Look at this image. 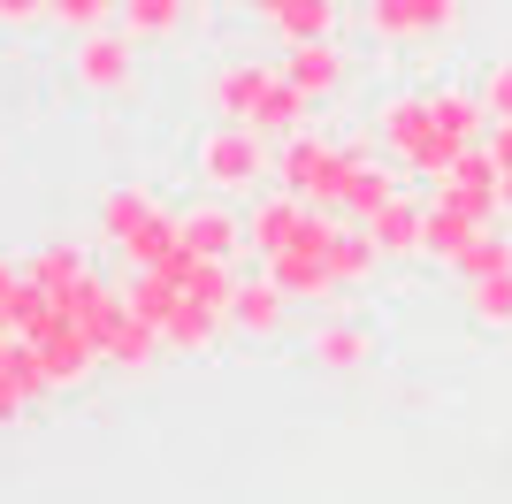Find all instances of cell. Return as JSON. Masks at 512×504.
Wrapping results in <instances>:
<instances>
[{
  "label": "cell",
  "mask_w": 512,
  "mask_h": 504,
  "mask_svg": "<svg viewBox=\"0 0 512 504\" xmlns=\"http://www.w3.org/2000/svg\"><path fill=\"white\" fill-rule=\"evenodd\" d=\"M0 367H8V336H0Z\"/></svg>",
  "instance_id": "cell-34"
},
{
  "label": "cell",
  "mask_w": 512,
  "mask_h": 504,
  "mask_svg": "<svg viewBox=\"0 0 512 504\" xmlns=\"http://www.w3.org/2000/svg\"><path fill=\"white\" fill-rule=\"evenodd\" d=\"M428 107H436V123H444L459 146H482V138H490V107H482V84H436V92H428Z\"/></svg>",
  "instance_id": "cell-18"
},
{
  "label": "cell",
  "mask_w": 512,
  "mask_h": 504,
  "mask_svg": "<svg viewBox=\"0 0 512 504\" xmlns=\"http://www.w3.org/2000/svg\"><path fill=\"white\" fill-rule=\"evenodd\" d=\"M482 230H490V222H474V214L444 207V199H428V260H444V268H451V260H459Z\"/></svg>",
  "instance_id": "cell-23"
},
{
  "label": "cell",
  "mask_w": 512,
  "mask_h": 504,
  "mask_svg": "<svg viewBox=\"0 0 512 504\" xmlns=\"http://www.w3.org/2000/svg\"><path fill=\"white\" fill-rule=\"evenodd\" d=\"M192 168L207 176L214 199H260V184H276V138H260L245 123H214L199 130Z\"/></svg>",
  "instance_id": "cell-1"
},
{
  "label": "cell",
  "mask_w": 512,
  "mask_h": 504,
  "mask_svg": "<svg viewBox=\"0 0 512 504\" xmlns=\"http://www.w3.org/2000/svg\"><path fill=\"white\" fill-rule=\"evenodd\" d=\"M375 130H383V146H390V161L406 168V176H444L451 161H459V138H451L444 123H436V107H428V92H390L383 107H375Z\"/></svg>",
  "instance_id": "cell-2"
},
{
  "label": "cell",
  "mask_w": 512,
  "mask_h": 504,
  "mask_svg": "<svg viewBox=\"0 0 512 504\" xmlns=\"http://www.w3.org/2000/svg\"><path fill=\"white\" fill-rule=\"evenodd\" d=\"M467 321H474V329H512V275H482V283H467Z\"/></svg>",
  "instance_id": "cell-24"
},
{
  "label": "cell",
  "mask_w": 512,
  "mask_h": 504,
  "mask_svg": "<svg viewBox=\"0 0 512 504\" xmlns=\"http://www.w3.org/2000/svg\"><path fill=\"white\" fill-rule=\"evenodd\" d=\"M390 199H398V161H367V153H352L344 191H337V214H344V222H367V214H383Z\"/></svg>",
  "instance_id": "cell-13"
},
{
  "label": "cell",
  "mask_w": 512,
  "mask_h": 504,
  "mask_svg": "<svg viewBox=\"0 0 512 504\" xmlns=\"http://www.w3.org/2000/svg\"><path fill=\"white\" fill-rule=\"evenodd\" d=\"M306 359H314L321 375H360L367 359H375V329H360V321H321V329L306 336Z\"/></svg>",
  "instance_id": "cell-14"
},
{
  "label": "cell",
  "mask_w": 512,
  "mask_h": 504,
  "mask_svg": "<svg viewBox=\"0 0 512 504\" xmlns=\"http://www.w3.org/2000/svg\"><path fill=\"white\" fill-rule=\"evenodd\" d=\"M497 199H505V222H512V176H505V191H497Z\"/></svg>",
  "instance_id": "cell-33"
},
{
  "label": "cell",
  "mask_w": 512,
  "mask_h": 504,
  "mask_svg": "<svg viewBox=\"0 0 512 504\" xmlns=\"http://www.w3.org/2000/svg\"><path fill=\"white\" fill-rule=\"evenodd\" d=\"M253 8H260V0H253Z\"/></svg>",
  "instance_id": "cell-35"
},
{
  "label": "cell",
  "mask_w": 512,
  "mask_h": 504,
  "mask_svg": "<svg viewBox=\"0 0 512 504\" xmlns=\"http://www.w3.org/2000/svg\"><path fill=\"white\" fill-rule=\"evenodd\" d=\"M123 31L130 39H169V31H184V0H123Z\"/></svg>",
  "instance_id": "cell-27"
},
{
  "label": "cell",
  "mask_w": 512,
  "mask_h": 504,
  "mask_svg": "<svg viewBox=\"0 0 512 504\" xmlns=\"http://www.w3.org/2000/svg\"><path fill=\"white\" fill-rule=\"evenodd\" d=\"M451 268L467 275V283H482V275H512V237H505V230L490 222V230H482V237H474L467 252H459V260H451Z\"/></svg>",
  "instance_id": "cell-25"
},
{
  "label": "cell",
  "mask_w": 512,
  "mask_h": 504,
  "mask_svg": "<svg viewBox=\"0 0 512 504\" xmlns=\"http://www.w3.org/2000/svg\"><path fill=\"white\" fill-rule=\"evenodd\" d=\"M283 314H291V298H283L276 275H245V283H237V306H230V329L237 336H276Z\"/></svg>",
  "instance_id": "cell-16"
},
{
  "label": "cell",
  "mask_w": 512,
  "mask_h": 504,
  "mask_svg": "<svg viewBox=\"0 0 512 504\" xmlns=\"http://www.w3.org/2000/svg\"><path fill=\"white\" fill-rule=\"evenodd\" d=\"M46 23H62L69 39H85L100 23H123V0H46Z\"/></svg>",
  "instance_id": "cell-26"
},
{
  "label": "cell",
  "mask_w": 512,
  "mask_h": 504,
  "mask_svg": "<svg viewBox=\"0 0 512 504\" xmlns=\"http://www.w3.org/2000/svg\"><path fill=\"white\" fill-rule=\"evenodd\" d=\"M31 405H39V398H31V390H23V382L8 375V367H0V428H16V420L31 413Z\"/></svg>",
  "instance_id": "cell-30"
},
{
  "label": "cell",
  "mask_w": 512,
  "mask_h": 504,
  "mask_svg": "<svg viewBox=\"0 0 512 504\" xmlns=\"http://www.w3.org/2000/svg\"><path fill=\"white\" fill-rule=\"evenodd\" d=\"M184 245L207 252V260H237V252H245V207H237V199H199V207H184Z\"/></svg>",
  "instance_id": "cell-10"
},
{
  "label": "cell",
  "mask_w": 512,
  "mask_h": 504,
  "mask_svg": "<svg viewBox=\"0 0 512 504\" xmlns=\"http://www.w3.org/2000/svg\"><path fill=\"white\" fill-rule=\"evenodd\" d=\"M467 16V0H367V31L383 46H428V39H451Z\"/></svg>",
  "instance_id": "cell-6"
},
{
  "label": "cell",
  "mask_w": 512,
  "mask_h": 504,
  "mask_svg": "<svg viewBox=\"0 0 512 504\" xmlns=\"http://www.w3.org/2000/svg\"><path fill=\"white\" fill-rule=\"evenodd\" d=\"M276 77H283L276 62H245V54H237V62H222V69L207 77V115H214V123H253L260 100L276 92Z\"/></svg>",
  "instance_id": "cell-7"
},
{
  "label": "cell",
  "mask_w": 512,
  "mask_h": 504,
  "mask_svg": "<svg viewBox=\"0 0 512 504\" xmlns=\"http://www.w3.org/2000/svg\"><path fill=\"white\" fill-rule=\"evenodd\" d=\"M161 214H169V207H161L146 184H115V191L100 199V237H107L115 252H130L138 237L153 230V222H161Z\"/></svg>",
  "instance_id": "cell-12"
},
{
  "label": "cell",
  "mask_w": 512,
  "mask_h": 504,
  "mask_svg": "<svg viewBox=\"0 0 512 504\" xmlns=\"http://www.w3.org/2000/svg\"><path fill=\"white\" fill-rule=\"evenodd\" d=\"M222 329H230V321L214 314V306H199V298H176V314L161 321V344H169V352H184V359H207L214 344H222Z\"/></svg>",
  "instance_id": "cell-19"
},
{
  "label": "cell",
  "mask_w": 512,
  "mask_h": 504,
  "mask_svg": "<svg viewBox=\"0 0 512 504\" xmlns=\"http://www.w3.org/2000/svg\"><path fill=\"white\" fill-rule=\"evenodd\" d=\"M283 77L299 84L306 100H337L344 92V77H352V62H344V46L337 39H299V46H283Z\"/></svg>",
  "instance_id": "cell-8"
},
{
  "label": "cell",
  "mask_w": 512,
  "mask_h": 504,
  "mask_svg": "<svg viewBox=\"0 0 512 504\" xmlns=\"http://www.w3.org/2000/svg\"><path fill=\"white\" fill-rule=\"evenodd\" d=\"M253 16L268 23L283 46H299V39H329V31H337V0H260Z\"/></svg>",
  "instance_id": "cell-17"
},
{
  "label": "cell",
  "mask_w": 512,
  "mask_h": 504,
  "mask_svg": "<svg viewBox=\"0 0 512 504\" xmlns=\"http://www.w3.org/2000/svg\"><path fill=\"white\" fill-rule=\"evenodd\" d=\"M482 107H490V123H512V62H490V77H482Z\"/></svg>",
  "instance_id": "cell-28"
},
{
  "label": "cell",
  "mask_w": 512,
  "mask_h": 504,
  "mask_svg": "<svg viewBox=\"0 0 512 504\" xmlns=\"http://www.w3.org/2000/svg\"><path fill=\"white\" fill-rule=\"evenodd\" d=\"M46 23V0H0V31H31Z\"/></svg>",
  "instance_id": "cell-31"
},
{
  "label": "cell",
  "mask_w": 512,
  "mask_h": 504,
  "mask_svg": "<svg viewBox=\"0 0 512 504\" xmlns=\"http://www.w3.org/2000/svg\"><path fill=\"white\" fill-rule=\"evenodd\" d=\"M352 153L360 146H337V138H321V130H299V138L276 146V184L291 191V199H306V207H337Z\"/></svg>",
  "instance_id": "cell-3"
},
{
  "label": "cell",
  "mask_w": 512,
  "mask_h": 504,
  "mask_svg": "<svg viewBox=\"0 0 512 504\" xmlns=\"http://www.w3.org/2000/svg\"><path fill=\"white\" fill-rule=\"evenodd\" d=\"M367 237H375V252L383 260H421L428 252V199H390L383 214H367Z\"/></svg>",
  "instance_id": "cell-11"
},
{
  "label": "cell",
  "mask_w": 512,
  "mask_h": 504,
  "mask_svg": "<svg viewBox=\"0 0 512 504\" xmlns=\"http://www.w3.org/2000/svg\"><path fill=\"white\" fill-rule=\"evenodd\" d=\"M16 306H23V268L0 260V336H16Z\"/></svg>",
  "instance_id": "cell-29"
},
{
  "label": "cell",
  "mask_w": 512,
  "mask_h": 504,
  "mask_svg": "<svg viewBox=\"0 0 512 504\" xmlns=\"http://www.w3.org/2000/svg\"><path fill=\"white\" fill-rule=\"evenodd\" d=\"M85 275H92V260H85V245H77V237H46V245L23 260V283H39L46 298H69Z\"/></svg>",
  "instance_id": "cell-15"
},
{
  "label": "cell",
  "mask_w": 512,
  "mask_h": 504,
  "mask_svg": "<svg viewBox=\"0 0 512 504\" xmlns=\"http://www.w3.org/2000/svg\"><path fill=\"white\" fill-rule=\"evenodd\" d=\"M482 146H490V161L512 176V123H490V138H482Z\"/></svg>",
  "instance_id": "cell-32"
},
{
  "label": "cell",
  "mask_w": 512,
  "mask_h": 504,
  "mask_svg": "<svg viewBox=\"0 0 512 504\" xmlns=\"http://www.w3.org/2000/svg\"><path fill=\"white\" fill-rule=\"evenodd\" d=\"M383 268V252H375V237H367V222H337V237H329V275H337V291H352V283H367V275Z\"/></svg>",
  "instance_id": "cell-21"
},
{
  "label": "cell",
  "mask_w": 512,
  "mask_h": 504,
  "mask_svg": "<svg viewBox=\"0 0 512 504\" xmlns=\"http://www.w3.org/2000/svg\"><path fill=\"white\" fill-rule=\"evenodd\" d=\"M69 77L85 84L92 100H130V84H138V39H130L123 23L85 31V39L69 46Z\"/></svg>",
  "instance_id": "cell-4"
},
{
  "label": "cell",
  "mask_w": 512,
  "mask_h": 504,
  "mask_svg": "<svg viewBox=\"0 0 512 504\" xmlns=\"http://www.w3.org/2000/svg\"><path fill=\"white\" fill-rule=\"evenodd\" d=\"M306 222V199H291V191H260V199H245V252H260V260H276L291 237H299Z\"/></svg>",
  "instance_id": "cell-9"
},
{
  "label": "cell",
  "mask_w": 512,
  "mask_h": 504,
  "mask_svg": "<svg viewBox=\"0 0 512 504\" xmlns=\"http://www.w3.org/2000/svg\"><path fill=\"white\" fill-rule=\"evenodd\" d=\"M268 275L283 283V298H337V275H329V260H314L306 245H283L276 260H268Z\"/></svg>",
  "instance_id": "cell-22"
},
{
  "label": "cell",
  "mask_w": 512,
  "mask_h": 504,
  "mask_svg": "<svg viewBox=\"0 0 512 504\" xmlns=\"http://www.w3.org/2000/svg\"><path fill=\"white\" fill-rule=\"evenodd\" d=\"M161 352H169V344H161V329H153V321H138V314H123L115 329H107V344H100V359L115 367V375H146Z\"/></svg>",
  "instance_id": "cell-20"
},
{
  "label": "cell",
  "mask_w": 512,
  "mask_h": 504,
  "mask_svg": "<svg viewBox=\"0 0 512 504\" xmlns=\"http://www.w3.org/2000/svg\"><path fill=\"white\" fill-rule=\"evenodd\" d=\"M505 168L490 161V146H467L459 161L428 184V199H444V207H459V214H474V222H505Z\"/></svg>",
  "instance_id": "cell-5"
}]
</instances>
